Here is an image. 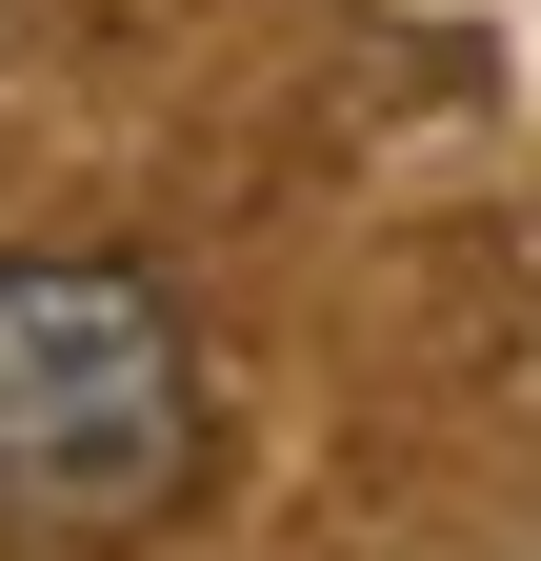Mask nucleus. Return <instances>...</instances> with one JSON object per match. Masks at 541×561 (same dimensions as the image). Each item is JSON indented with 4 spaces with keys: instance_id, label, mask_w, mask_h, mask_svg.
<instances>
[{
    "instance_id": "obj_1",
    "label": "nucleus",
    "mask_w": 541,
    "mask_h": 561,
    "mask_svg": "<svg viewBox=\"0 0 541 561\" xmlns=\"http://www.w3.org/2000/svg\"><path fill=\"white\" fill-rule=\"evenodd\" d=\"M221 502V362H200L181 280L101 241L0 261V541L120 561Z\"/></svg>"
}]
</instances>
